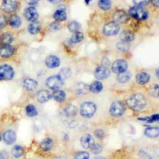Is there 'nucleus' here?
Returning a JSON list of instances; mask_svg holds the SVG:
<instances>
[{
    "mask_svg": "<svg viewBox=\"0 0 159 159\" xmlns=\"http://www.w3.org/2000/svg\"><path fill=\"white\" fill-rule=\"evenodd\" d=\"M93 159H105V158H104L102 157H97L94 158Z\"/></svg>",
    "mask_w": 159,
    "mask_h": 159,
    "instance_id": "obj_53",
    "label": "nucleus"
},
{
    "mask_svg": "<svg viewBox=\"0 0 159 159\" xmlns=\"http://www.w3.org/2000/svg\"><path fill=\"white\" fill-rule=\"evenodd\" d=\"M14 40L13 36L11 33L4 32L0 35V45H11Z\"/></svg>",
    "mask_w": 159,
    "mask_h": 159,
    "instance_id": "obj_25",
    "label": "nucleus"
},
{
    "mask_svg": "<svg viewBox=\"0 0 159 159\" xmlns=\"http://www.w3.org/2000/svg\"><path fill=\"white\" fill-rule=\"evenodd\" d=\"M74 159H89V154L85 151H81L76 153Z\"/></svg>",
    "mask_w": 159,
    "mask_h": 159,
    "instance_id": "obj_40",
    "label": "nucleus"
},
{
    "mask_svg": "<svg viewBox=\"0 0 159 159\" xmlns=\"http://www.w3.org/2000/svg\"><path fill=\"white\" fill-rule=\"evenodd\" d=\"M90 150H91V152L94 155H98L102 152V146L99 143H94L93 145V146L90 148Z\"/></svg>",
    "mask_w": 159,
    "mask_h": 159,
    "instance_id": "obj_41",
    "label": "nucleus"
},
{
    "mask_svg": "<svg viewBox=\"0 0 159 159\" xmlns=\"http://www.w3.org/2000/svg\"><path fill=\"white\" fill-rule=\"evenodd\" d=\"M96 111V104L91 101H86L80 106V114L85 118H90L94 116Z\"/></svg>",
    "mask_w": 159,
    "mask_h": 159,
    "instance_id": "obj_3",
    "label": "nucleus"
},
{
    "mask_svg": "<svg viewBox=\"0 0 159 159\" xmlns=\"http://www.w3.org/2000/svg\"><path fill=\"white\" fill-rule=\"evenodd\" d=\"M132 77V74L130 72L127 71V70L117 74L116 77L117 81L120 83H125L130 81Z\"/></svg>",
    "mask_w": 159,
    "mask_h": 159,
    "instance_id": "obj_27",
    "label": "nucleus"
},
{
    "mask_svg": "<svg viewBox=\"0 0 159 159\" xmlns=\"http://www.w3.org/2000/svg\"><path fill=\"white\" fill-rule=\"evenodd\" d=\"M53 140L50 137H46L43 139L40 143V147L43 152L50 151L53 148Z\"/></svg>",
    "mask_w": 159,
    "mask_h": 159,
    "instance_id": "obj_19",
    "label": "nucleus"
},
{
    "mask_svg": "<svg viewBox=\"0 0 159 159\" xmlns=\"http://www.w3.org/2000/svg\"><path fill=\"white\" fill-rule=\"evenodd\" d=\"M129 14L133 18L140 20H146L148 16V11L143 7L139 6L130 7L129 11Z\"/></svg>",
    "mask_w": 159,
    "mask_h": 159,
    "instance_id": "obj_2",
    "label": "nucleus"
},
{
    "mask_svg": "<svg viewBox=\"0 0 159 159\" xmlns=\"http://www.w3.org/2000/svg\"><path fill=\"white\" fill-rule=\"evenodd\" d=\"M127 106L133 111H140L147 106V99L141 93H135L126 99Z\"/></svg>",
    "mask_w": 159,
    "mask_h": 159,
    "instance_id": "obj_1",
    "label": "nucleus"
},
{
    "mask_svg": "<svg viewBox=\"0 0 159 159\" xmlns=\"http://www.w3.org/2000/svg\"><path fill=\"white\" fill-rule=\"evenodd\" d=\"M133 1L135 6L143 7L144 6H146L148 4L150 0H133Z\"/></svg>",
    "mask_w": 159,
    "mask_h": 159,
    "instance_id": "obj_44",
    "label": "nucleus"
},
{
    "mask_svg": "<svg viewBox=\"0 0 159 159\" xmlns=\"http://www.w3.org/2000/svg\"><path fill=\"white\" fill-rule=\"evenodd\" d=\"M77 112V107L73 104H68L64 109V113L68 117H73L76 115Z\"/></svg>",
    "mask_w": 159,
    "mask_h": 159,
    "instance_id": "obj_32",
    "label": "nucleus"
},
{
    "mask_svg": "<svg viewBox=\"0 0 159 159\" xmlns=\"http://www.w3.org/2000/svg\"><path fill=\"white\" fill-rule=\"evenodd\" d=\"M61 0H48V1H50L52 3H58L61 1Z\"/></svg>",
    "mask_w": 159,
    "mask_h": 159,
    "instance_id": "obj_51",
    "label": "nucleus"
},
{
    "mask_svg": "<svg viewBox=\"0 0 159 159\" xmlns=\"http://www.w3.org/2000/svg\"><path fill=\"white\" fill-rule=\"evenodd\" d=\"M14 71L13 68L7 65L4 64L0 65V80L8 81L14 78Z\"/></svg>",
    "mask_w": 159,
    "mask_h": 159,
    "instance_id": "obj_6",
    "label": "nucleus"
},
{
    "mask_svg": "<svg viewBox=\"0 0 159 159\" xmlns=\"http://www.w3.org/2000/svg\"><path fill=\"white\" fill-rule=\"evenodd\" d=\"M89 91L93 93H98L102 90L103 86L102 84L99 81H94L89 85Z\"/></svg>",
    "mask_w": 159,
    "mask_h": 159,
    "instance_id": "obj_31",
    "label": "nucleus"
},
{
    "mask_svg": "<svg viewBox=\"0 0 159 159\" xmlns=\"http://www.w3.org/2000/svg\"><path fill=\"white\" fill-rule=\"evenodd\" d=\"M52 159H67V158L64 156H56L53 157Z\"/></svg>",
    "mask_w": 159,
    "mask_h": 159,
    "instance_id": "obj_50",
    "label": "nucleus"
},
{
    "mask_svg": "<svg viewBox=\"0 0 159 159\" xmlns=\"http://www.w3.org/2000/svg\"><path fill=\"white\" fill-rule=\"evenodd\" d=\"M9 25L13 28H18L22 24L21 18L16 14H12L8 20Z\"/></svg>",
    "mask_w": 159,
    "mask_h": 159,
    "instance_id": "obj_23",
    "label": "nucleus"
},
{
    "mask_svg": "<svg viewBox=\"0 0 159 159\" xmlns=\"http://www.w3.org/2000/svg\"><path fill=\"white\" fill-rule=\"evenodd\" d=\"M49 29L50 30L52 31H55V30H58L60 29V25L59 24L58 22H57V21L55 22H52L50 25H49Z\"/></svg>",
    "mask_w": 159,
    "mask_h": 159,
    "instance_id": "obj_45",
    "label": "nucleus"
},
{
    "mask_svg": "<svg viewBox=\"0 0 159 159\" xmlns=\"http://www.w3.org/2000/svg\"><path fill=\"white\" fill-rule=\"evenodd\" d=\"M125 111V106L123 102L119 101L113 102L109 108L110 114L113 117H120L124 114Z\"/></svg>",
    "mask_w": 159,
    "mask_h": 159,
    "instance_id": "obj_5",
    "label": "nucleus"
},
{
    "mask_svg": "<svg viewBox=\"0 0 159 159\" xmlns=\"http://www.w3.org/2000/svg\"><path fill=\"white\" fill-rule=\"evenodd\" d=\"M41 25L39 22L35 20L31 22V23L28 26V31L30 34L34 35L37 34L40 30Z\"/></svg>",
    "mask_w": 159,
    "mask_h": 159,
    "instance_id": "obj_30",
    "label": "nucleus"
},
{
    "mask_svg": "<svg viewBox=\"0 0 159 159\" xmlns=\"http://www.w3.org/2000/svg\"><path fill=\"white\" fill-rule=\"evenodd\" d=\"M94 135L99 139H102L105 135V132L104 130L101 129H98L94 131Z\"/></svg>",
    "mask_w": 159,
    "mask_h": 159,
    "instance_id": "obj_42",
    "label": "nucleus"
},
{
    "mask_svg": "<svg viewBox=\"0 0 159 159\" xmlns=\"http://www.w3.org/2000/svg\"><path fill=\"white\" fill-rule=\"evenodd\" d=\"M120 39L122 41L130 42L134 40L135 34L130 30H124L120 34Z\"/></svg>",
    "mask_w": 159,
    "mask_h": 159,
    "instance_id": "obj_21",
    "label": "nucleus"
},
{
    "mask_svg": "<svg viewBox=\"0 0 159 159\" xmlns=\"http://www.w3.org/2000/svg\"><path fill=\"white\" fill-rule=\"evenodd\" d=\"M68 28L71 32L75 33L79 32V30L81 29V25L76 20H73L68 24Z\"/></svg>",
    "mask_w": 159,
    "mask_h": 159,
    "instance_id": "obj_36",
    "label": "nucleus"
},
{
    "mask_svg": "<svg viewBox=\"0 0 159 159\" xmlns=\"http://www.w3.org/2000/svg\"><path fill=\"white\" fill-rule=\"evenodd\" d=\"M94 75L97 80H103L109 76L110 70L106 66H99L95 69Z\"/></svg>",
    "mask_w": 159,
    "mask_h": 159,
    "instance_id": "obj_9",
    "label": "nucleus"
},
{
    "mask_svg": "<svg viewBox=\"0 0 159 159\" xmlns=\"http://www.w3.org/2000/svg\"><path fill=\"white\" fill-rule=\"evenodd\" d=\"M45 84L50 89H59L63 85V80H62L58 75H53L47 78Z\"/></svg>",
    "mask_w": 159,
    "mask_h": 159,
    "instance_id": "obj_4",
    "label": "nucleus"
},
{
    "mask_svg": "<svg viewBox=\"0 0 159 159\" xmlns=\"http://www.w3.org/2000/svg\"><path fill=\"white\" fill-rule=\"evenodd\" d=\"M84 39V35L81 32H77L73 33V34L71 36L70 39V41L71 43H76L81 42Z\"/></svg>",
    "mask_w": 159,
    "mask_h": 159,
    "instance_id": "obj_34",
    "label": "nucleus"
},
{
    "mask_svg": "<svg viewBox=\"0 0 159 159\" xmlns=\"http://www.w3.org/2000/svg\"><path fill=\"white\" fill-rule=\"evenodd\" d=\"M14 52V48L11 45L0 46V57L2 58H9Z\"/></svg>",
    "mask_w": 159,
    "mask_h": 159,
    "instance_id": "obj_17",
    "label": "nucleus"
},
{
    "mask_svg": "<svg viewBox=\"0 0 159 159\" xmlns=\"http://www.w3.org/2000/svg\"><path fill=\"white\" fill-rule=\"evenodd\" d=\"M52 98L55 101L58 102H63L65 101L66 98V93L61 89L54 90L52 93Z\"/></svg>",
    "mask_w": 159,
    "mask_h": 159,
    "instance_id": "obj_24",
    "label": "nucleus"
},
{
    "mask_svg": "<svg viewBox=\"0 0 159 159\" xmlns=\"http://www.w3.org/2000/svg\"><path fill=\"white\" fill-rule=\"evenodd\" d=\"M112 6V2L111 0H99L98 6L99 8L103 11L109 10Z\"/></svg>",
    "mask_w": 159,
    "mask_h": 159,
    "instance_id": "obj_37",
    "label": "nucleus"
},
{
    "mask_svg": "<svg viewBox=\"0 0 159 159\" xmlns=\"http://www.w3.org/2000/svg\"><path fill=\"white\" fill-rule=\"evenodd\" d=\"M150 79V75L147 72H140L135 76L136 82L140 85H145L148 83Z\"/></svg>",
    "mask_w": 159,
    "mask_h": 159,
    "instance_id": "obj_18",
    "label": "nucleus"
},
{
    "mask_svg": "<svg viewBox=\"0 0 159 159\" xmlns=\"http://www.w3.org/2000/svg\"><path fill=\"white\" fill-rule=\"evenodd\" d=\"M145 135L150 138H156L159 136V127H149L145 129Z\"/></svg>",
    "mask_w": 159,
    "mask_h": 159,
    "instance_id": "obj_26",
    "label": "nucleus"
},
{
    "mask_svg": "<svg viewBox=\"0 0 159 159\" xmlns=\"http://www.w3.org/2000/svg\"><path fill=\"white\" fill-rule=\"evenodd\" d=\"M9 157L8 153L6 151L0 152V159H7Z\"/></svg>",
    "mask_w": 159,
    "mask_h": 159,
    "instance_id": "obj_47",
    "label": "nucleus"
},
{
    "mask_svg": "<svg viewBox=\"0 0 159 159\" xmlns=\"http://www.w3.org/2000/svg\"><path fill=\"white\" fill-rule=\"evenodd\" d=\"M23 86L24 88L29 91H32L37 89L38 86V83L36 80L32 78H25L23 81Z\"/></svg>",
    "mask_w": 159,
    "mask_h": 159,
    "instance_id": "obj_20",
    "label": "nucleus"
},
{
    "mask_svg": "<svg viewBox=\"0 0 159 159\" xmlns=\"http://www.w3.org/2000/svg\"><path fill=\"white\" fill-rule=\"evenodd\" d=\"M152 4L157 7H159V0H150Z\"/></svg>",
    "mask_w": 159,
    "mask_h": 159,
    "instance_id": "obj_49",
    "label": "nucleus"
},
{
    "mask_svg": "<svg viewBox=\"0 0 159 159\" xmlns=\"http://www.w3.org/2000/svg\"><path fill=\"white\" fill-rule=\"evenodd\" d=\"M52 98V94L48 90L41 89L37 93V100L39 103H45Z\"/></svg>",
    "mask_w": 159,
    "mask_h": 159,
    "instance_id": "obj_13",
    "label": "nucleus"
},
{
    "mask_svg": "<svg viewBox=\"0 0 159 159\" xmlns=\"http://www.w3.org/2000/svg\"><path fill=\"white\" fill-rule=\"evenodd\" d=\"M80 143L83 148H90L94 143V139L91 134H85L81 137Z\"/></svg>",
    "mask_w": 159,
    "mask_h": 159,
    "instance_id": "obj_16",
    "label": "nucleus"
},
{
    "mask_svg": "<svg viewBox=\"0 0 159 159\" xmlns=\"http://www.w3.org/2000/svg\"><path fill=\"white\" fill-rule=\"evenodd\" d=\"M157 120H159V114H155L150 117H148L146 121L148 123H152Z\"/></svg>",
    "mask_w": 159,
    "mask_h": 159,
    "instance_id": "obj_46",
    "label": "nucleus"
},
{
    "mask_svg": "<svg viewBox=\"0 0 159 159\" xmlns=\"http://www.w3.org/2000/svg\"><path fill=\"white\" fill-rule=\"evenodd\" d=\"M130 47V45L129 42H125V41H120L117 43L116 48L120 52H127Z\"/></svg>",
    "mask_w": 159,
    "mask_h": 159,
    "instance_id": "obj_35",
    "label": "nucleus"
},
{
    "mask_svg": "<svg viewBox=\"0 0 159 159\" xmlns=\"http://www.w3.org/2000/svg\"><path fill=\"white\" fill-rule=\"evenodd\" d=\"M17 7V3L16 0H2L1 2L2 10L7 13L14 12Z\"/></svg>",
    "mask_w": 159,
    "mask_h": 159,
    "instance_id": "obj_11",
    "label": "nucleus"
},
{
    "mask_svg": "<svg viewBox=\"0 0 159 159\" xmlns=\"http://www.w3.org/2000/svg\"><path fill=\"white\" fill-rule=\"evenodd\" d=\"M71 70L70 68L67 67L61 68L58 73V76L63 80L69 78L71 76Z\"/></svg>",
    "mask_w": 159,
    "mask_h": 159,
    "instance_id": "obj_38",
    "label": "nucleus"
},
{
    "mask_svg": "<svg viewBox=\"0 0 159 159\" xmlns=\"http://www.w3.org/2000/svg\"><path fill=\"white\" fill-rule=\"evenodd\" d=\"M150 95L155 98H159V84H153L149 88Z\"/></svg>",
    "mask_w": 159,
    "mask_h": 159,
    "instance_id": "obj_39",
    "label": "nucleus"
},
{
    "mask_svg": "<svg viewBox=\"0 0 159 159\" xmlns=\"http://www.w3.org/2000/svg\"><path fill=\"white\" fill-rule=\"evenodd\" d=\"M25 111L26 115L30 117H35V116H37L39 114L37 107H35V106H34L32 104H28L25 106Z\"/></svg>",
    "mask_w": 159,
    "mask_h": 159,
    "instance_id": "obj_29",
    "label": "nucleus"
},
{
    "mask_svg": "<svg viewBox=\"0 0 159 159\" xmlns=\"http://www.w3.org/2000/svg\"><path fill=\"white\" fill-rule=\"evenodd\" d=\"M1 140H2V134H1V133L0 132V142L1 141Z\"/></svg>",
    "mask_w": 159,
    "mask_h": 159,
    "instance_id": "obj_55",
    "label": "nucleus"
},
{
    "mask_svg": "<svg viewBox=\"0 0 159 159\" xmlns=\"http://www.w3.org/2000/svg\"><path fill=\"white\" fill-rule=\"evenodd\" d=\"M24 148L20 145H15L11 149V155L15 158H20L24 155Z\"/></svg>",
    "mask_w": 159,
    "mask_h": 159,
    "instance_id": "obj_22",
    "label": "nucleus"
},
{
    "mask_svg": "<svg viewBox=\"0 0 159 159\" xmlns=\"http://www.w3.org/2000/svg\"><path fill=\"white\" fill-rule=\"evenodd\" d=\"M129 14L124 10L122 9L116 11L113 14V19L114 22L118 24H123L127 22L129 20Z\"/></svg>",
    "mask_w": 159,
    "mask_h": 159,
    "instance_id": "obj_12",
    "label": "nucleus"
},
{
    "mask_svg": "<svg viewBox=\"0 0 159 159\" xmlns=\"http://www.w3.org/2000/svg\"><path fill=\"white\" fill-rule=\"evenodd\" d=\"M2 139L7 145H12L16 140V133L14 130L7 129L2 133Z\"/></svg>",
    "mask_w": 159,
    "mask_h": 159,
    "instance_id": "obj_10",
    "label": "nucleus"
},
{
    "mask_svg": "<svg viewBox=\"0 0 159 159\" xmlns=\"http://www.w3.org/2000/svg\"><path fill=\"white\" fill-rule=\"evenodd\" d=\"M89 91V85L84 83H79L76 86V92L79 95L86 94Z\"/></svg>",
    "mask_w": 159,
    "mask_h": 159,
    "instance_id": "obj_28",
    "label": "nucleus"
},
{
    "mask_svg": "<svg viewBox=\"0 0 159 159\" xmlns=\"http://www.w3.org/2000/svg\"><path fill=\"white\" fill-rule=\"evenodd\" d=\"M39 0H25L27 3H28L30 5H34L36 4Z\"/></svg>",
    "mask_w": 159,
    "mask_h": 159,
    "instance_id": "obj_48",
    "label": "nucleus"
},
{
    "mask_svg": "<svg viewBox=\"0 0 159 159\" xmlns=\"http://www.w3.org/2000/svg\"><path fill=\"white\" fill-rule=\"evenodd\" d=\"M120 25L116 22H110L104 25L103 28L104 34L107 36L115 35L119 32Z\"/></svg>",
    "mask_w": 159,
    "mask_h": 159,
    "instance_id": "obj_7",
    "label": "nucleus"
},
{
    "mask_svg": "<svg viewBox=\"0 0 159 159\" xmlns=\"http://www.w3.org/2000/svg\"><path fill=\"white\" fill-rule=\"evenodd\" d=\"M85 1V2L86 4H89V2L91 1V0H84Z\"/></svg>",
    "mask_w": 159,
    "mask_h": 159,
    "instance_id": "obj_54",
    "label": "nucleus"
},
{
    "mask_svg": "<svg viewBox=\"0 0 159 159\" xmlns=\"http://www.w3.org/2000/svg\"><path fill=\"white\" fill-rule=\"evenodd\" d=\"M7 20L5 16L0 14V30L3 29L7 24Z\"/></svg>",
    "mask_w": 159,
    "mask_h": 159,
    "instance_id": "obj_43",
    "label": "nucleus"
},
{
    "mask_svg": "<svg viewBox=\"0 0 159 159\" xmlns=\"http://www.w3.org/2000/svg\"><path fill=\"white\" fill-rule=\"evenodd\" d=\"M155 75H156V76L159 79V68L158 69H157L156 72H155Z\"/></svg>",
    "mask_w": 159,
    "mask_h": 159,
    "instance_id": "obj_52",
    "label": "nucleus"
},
{
    "mask_svg": "<svg viewBox=\"0 0 159 159\" xmlns=\"http://www.w3.org/2000/svg\"><path fill=\"white\" fill-rule=\"evenodd\" d=\"M24 16L25 18L30 22L37 20L39 15L36 9L34 7H29L26 8L24 12Z\"/></svg>",
    "mask_w": 159,
    "mask_h": 159,
    "instance_id": "obj_14",
    "label": "nucleus"
},
{
    "mask_svg": "<svg viewBox=\"0 0 159 159\" xmlns=\"http://www.w3.org/2000/svg\"><path fill=\"white\" fill-rule=\"evenodd\" d=\"M53 18L56 21H63L67 18L66 12L64 9H57L53 14Z\"/></svg>",
    "mask_w": 159,
    "mask_h": 159,
    "instance_id": "obj_33",
    "label": "nucleus"
},
{
    "mask_svg": "<svg viewBox=\"0 0 159 159\" xmlns=\"http://www.w3.org/2000/svg\"><path fill=\"white\" fill-rule=\"evenodd\" d=\"M45 63L46 66L49 68H55L60 66V60L56 55H49L48 56L45 60Z\"/></svg>",
    "mask_w": 159,
    "mask_h": 159,
    "instance_id": "obj_15",
    "label": "nucleus"
},
{
    "mask_svg": "<svg viewBox=\"0 0 159 159\" xmlns=\"http://www.w3.org/2000/svg\"><path fill=\"white\" fill-rule=\"evenodd\" d=\"M128 68V63L127 61L124 59H118L116 60L111 66L112 71L117 74L122 73L127 70Z\"/></svg>",
    "mask_w": 159,
    "mask_h": 159,
    "instance_id": "obj_8",
    "label": "nucleus"
}]
</instances>
